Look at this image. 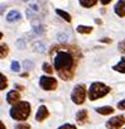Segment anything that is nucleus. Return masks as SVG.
I'll use <instances>...</instances> for the list:
<instances>
[{
    "mask_svg": "<svg viewBox=\"0 0 125 129\" xmlns=\"http://www.w3.org/2000/svg\"><path fill=\"white\" fill-rule=\"evenodd\" d=\"M17 46H18L19 48H24V47H25V44H24V42H23V41H20V39H19V41L17 42Z\"/></svg>",
    "mask_w": 125,
    "mask_h": 129,
    "instance_id": "28",
    "label": "nucleus"
},
{
    "mask_svg": "<svg viewBox=\"0 0 125 129\" xmlns=\"http://www.w3.org/2000/svg\"><path fill=\"white\" fill-rule=\"evenodd\" d=\"M34 30H35V33H37V34H40V33L43 32L42 27H34Z\"/></svg>",
    "mask_w": 125,
    "mask_h": 129,
    "instance_id": "29",
    "label": "nucleus"
},
{
    "mask_svg": "<svg viewBox=\"0 0 125 129\" xmlns=\"http://www.w3.org/2000/svg\"><path fill=\"white\" fill-rule=\"evenodd\" d=\"M30 113H32V106H30V103L28 101H19L10 109V116L18 121L27 120Z\"/></svg>",
    "mask_w": 125,
    "mask_h": 129,
    "instance_id": "2",
    "label": "nucleus"
},
{
    "mask_svg": "<svg viewBox=\"0 0 125 129\" xmlns=\"http://www.w3.org/2000/svg\"><path fill=\"white\" fill-rule=\"evenodd\" d=\"M101 42H105V43H110V42H111V39H109V38H104V39H101Z\"/></svg>",
    "mask_w": 125,
    "mask_h": 129,
    "instance_id": "31",
    "label": "nucleus"
},
{
    "mask_svg": "<svg viewBox=\"0 0 125 129\" xmlns=\"http://www.w3.org/2000/svg\"><path fill=\"white\" fill-rule=\"evenodd\" d=\"M122 2H124V3H125V0H122Z\"/></svg>",
    "mask_w": 125,
    "mask_h": 129,
    "instance_id": "36",
    "label": "nucleus"
},
{
    "mask_svg": "<svg viewBox=\"0 0 125 129\" xmlns=\"http://www.w3.org/2000/svg\"><path fill=\"white\" fill-rule=\"evenodd\" d=\"M86 86L84 84H80V85H76L72 94H71V99L72 101L76 104V105H81L85 103V99H86Z\"/></svg>",
    "mask_w": 125,
    "mask_h": 129,
    "instance_id": "4",
    "label": "nucleus"
},
{
    "mask_svg": "<svg viewBox=\"0 0 125 129\" xmlns=\"http://www.w3.org/2000/svg\"><path fill=\"white\" fill-rule=\"evenodd\" d=\"M87 116H89L87 110H80V111L77 113V115H76V120H77V123L84 124V123L87 121Z\"/></svg>",
    "mask_w": 125,
    "mask_h": 129,
    "instance_id": "12",
    "label": "nucleus"
},
{
    "mask_svg": "<svg viewBox=\"0 0 125 129\" xmlns=\"http://www.w3.org/2000/svg\"><path fill=\"white\" fill-rule=\"evenodd\" d=\"M97 0H80V4L85 8H91L94 5H96Z\"/></svg>",
    "mask_w": 125,
    "mask_h": 129,
    "instance_id": "16",
    "label": "nucleus"
},
{
    "mask_svg": "<svg viewBox=\"0 0 125 129\" xmlns=\"http://www.w3.org/2000/svg\"><path fill=\"white\" fill-rule=\"evenodd\" d=\"M100 2H101L102 5H107L109 3H111V0H100Z\"/></svg>",
    "mask_w": 125,
    "mask_h": 129,
    "instance_id": "30",
    "label": "nucleus"
},
{
    "mask_svg": "<svg viewBox=\"0 0 125 129\" xmlns=\"http://www.w3.org/2000/svg\"><path fill=\"white\" fill-rule=\"evenodd\" d=\"M95 110H96V113H99L101 115H110L114 113L115 109L112 106H100V108H96Z\"/></svg>",
    "mask_w": 125,
    "mask_h": 129,
    "instance_id": "11",
    "label": "nucleus"
},
{
    "mask_svg": "<svg viewBox=\"0 0 125 129\" xmlns=\"http://www.w3.org/2000/svg\"><path fill=\"white\" fill-rule=\"evenodd\" d=\"M20 18H22V15H20V13L17 12V10H10V12L8 13V15H7V20L10 22V23H13V22H18Z\"/></svg>",
    "mask_w": 125,
    "mask_h": 129,
    "instance_id": "10",
    "label": "nucleus"
},
{
    "mask_svg": "<svg viewBox=\"0 0 125 129\" xmlns=\"http://www.w3.org/2000/svg\"><path fill=\"white\" fill-rule=\"evenodd\" d=\"M4 9H5V5H2V7H0V13H2Z\"/></svg>",
    "mask_w": 125,
    "mask_h": 129,
    "instance_id": "34",
    "label": "nucleus"
},
{
    "mask_svg": "<svg viewBox=\"0 0 125 129\" xmlns=\"http://www.w3.org/2000/svg\"><path fill=\"white\" fill-rule=\"evenodd\" d=\"M15 129H30V125L27 123H20L15 125Z\"/></svg>",
    "mask_w": 125,
    "mask_h": 129,
    "instance_id": "23",
    "label": "nucleus"
},
{
    "mask_svg": "<svg viewBox=\"0 0 125 129\" xmlns=\"http://www.w3.org/2000/svg\"><path fill=\"white\" fill-rule=\"evenodd\" d=\"M58 129H77L73 124H63V125H61Z\"/></svg>",
    "mask_w": 125,
    "mask_h": 129,
    "instance_id": "24",
    "label": "nucleus"
},
{
    "mask_svg": "<svg viewBox=\"0 0 125 129\" xmlns=\"http://www.w3.org/2000/svg\"><path fill=\"white\" fill-rule=\"evenodd\" d=\"M57 38H58V41H61V42H66V39H67V34H66V33L58 34V36H57Z\"/></svg>",
    "mask_w": 125,
    "mask_h": 129,
    "instance_id": "26",
    "label": "nucleus"
},
{
    "mask_svg": "<svg viewBox=\"0 0 125 129\" xmlns=\"http://www.w3.org/2000/svg\"><path fill=\"white\" fill-rule=\"evenodd\" d=\"M48 116H49V110L47 109V106L40 105L39 109H38V111H37V114H35V119H37L38 121H43V120L47 119Z\"/></svg>",
    "mask_w": 125,
    "mask_h": 129,
    "instance_id": "7",
    "label": "nucleus"
},
{
    "mask_svg": "<svg viewBox=\"0 0 125 129\" xmlns=\"http://www.w3.org/2000/svg\"><path fill=\"white\" fill-rule=\"evenodd\" d=\"M43 71L44 72H47V74H52L53 72V69H52V66H51V64L49 63H43Z\"/></svg>",
    "mask_w": 125,
    "mask_h": 129,
    "instance_id": "21",
    "label": "nucleus"
},
{
    "mask_svg": "<svg viewBox=\"0 0 125 129\" xmlns=\"http://www.w3.org/2000/svg\"><path fill=\"white\" fill-rule=\"evenodd\" d=\"M15 87H17L18 90H23V86H19V85H15Z\"/></svg>",
    "mask_w": 125,
    "mask_h": 129,
    "instance_id": "33",
    "label": "nucleus"
},
{
    "mask_svg": "<svg viewBox=\"0 0 125 129\" xmlns=\"http://www.w3.org/2000/svg\"><path fill=\"white\" fill-rule=\"evenodd\" d=\"M56 13H57L61 18H63L66 22H68V23H70V22H71V19H72V18H71V15H70L67 12H63V10H61V9H57V10H56Z\"/></svg>",
    "mask_w": 125,
    "mask_h": 129,
    "instance_id": "14",
    "label": "nucleus"
},
{
    "mask_svg": "<svg viewBox=\"0 0 125 129\" xmlns=\"http://www.w3.org/2000/svg\"><path fill=\"white\" fill-rule=\"evenodd\" d=\"M77 32L81 34H89L92 32V27H87V25H78L77 27Z\"/></svg>",
    "mask_w": 125,
    "mask_h": 129,
    "instance_id": "15",
    "label": "nucleus"
},
{
    "mask_svg": "<svg viewBox=\"0 0 125 129\" xmlns=\"http://www.w3.org/2000/svg\"><path fill=\"white\" fill-rule=\"evenodd\" d=\"M23 66H24V69H25V70H32V69L34 67V63H33V62H30L29 59H25V61H24V63H23Z\"/></svg>",
    "mask_w": 125,
    "mask_h": 129,
    "instance_id": "20",
    "label": "nucleus"
},
{
    "mask_svg": "<svg viewBox=\"0 0 125 129\" xmlns=\"http://www.w3.org/2000/svg\"><path fill=\"white\" fill-rule=\"evenodd\" d=\"M12 70H13L14 72H18V71L20 70V64H19L17 61H13V62H12Z\"/></svg>",
    "mask_w": 125,
    "mask_h": 129,
    "instance_id": "22",
    "label": "nucleus"
},
{
    "mask_svg": "<svg viewBox=\"0 0 125 129\" xmlns=\"http://www.w3.org/2000/svg\"><path fill=\"white\" fill-rule=\"evenodd\" d=\"M125 124V116L124 115H116L106 121L107 129H120Z\"/></svg>",
    "mask_w": 125,
    "mask_h": 129,
    "instance_id": "6",
    "label": "nucleus"
},
{
    "mask_svg": "<svg viewBox=\"0 0 125 129\" xmlns=\"http://www.w3.org/2000/svg\"><path fill=\"white\" fill-rule=\"evenodd\" d=\"M110 91H111V89L107 85H105L102 82H94V84H91V86L89 89V98L91 101H95L97 99L106 96Z\"/></svg>",
    "mask_w": 125,
    "mask_h": 129,
    "instance_id": "3",
    "label": "nucleus"
},
{
    "mask_svg": "<svg viewBox=\"0 0 125 129\" xmlns=\"http://www.w3.org/2000/svg\"><path fill=\"white\" fill-rule=\"evenodd\" d=\"M33 48H34V51H35V52H38V53H43V52L46 51L44 44H43V43H40V42H35V43L33 44Z\"/></svg>",
    "mask_w": 125,
    "mask_h": 129,
    "instance_id": "18",
    "label": "nucleus"
},
{
    "mask_svg": "<svg viewBox=\"0 0 125 129\" xmlns=\"http://www.w3.org/2000/svg\"><path fill=\"white\" fill-rule=\"evenodd\" d=\"M117 109H120V110H125V99L121 100V101L117 104Z\"/></svg>",
    "mask_w": 125,
    "mask_h": 129,
    "instance_id": "27",
    "label": "nucleus"
},
{
    "mask_svg": "<svg viewBox=\"0 0 125 129\" xmlns=\"http://www.w3.org/2000/svg\"><path fill=\"white\" fill-rule=\"evenodd\" d=\"M0 129H7V128H5V125H4V123H3L2 120H0Z\"/></svg>",
    "mask_w": 125,
    "mask_h": 129,
    "instance_id": "32",
    "label": "nucleus"
},
{
    "mask_svg": "<svg viewBox=\"0 0 125 129\" xmlns=\"http://www.w3.org/2000/svg\"><path fill=\"white\" fill-rule=\"evenodd\" d=\"M112 69H114L115 71H117V72L125 74V57H121L120 62H119V63H116Z\"/></svg>",
    "mask_w": 125,
    "mask_h": 129,
    "instance_id": "13",
    "label": "nucleus"
},
{
    "mask_svg": "<svg viewBox=\"0 0 125 129\" xmlns=\"http://www.w3.org/2000/svg\"><path fill=\"white\" fill-rule=\"evenodd\" d=\"M39 85L43 90L46 91H52V90H56L57 89V80L51 77V76H40L39 79Z\"/></svg>",
    "mask_w": 125,
    "mask_h": 129,
    "instance_id": "5",
    "label": "nucleus"
},
{
    "mask_svg": "<svg viewBox=\"0 0 125 129\" xmlns=\"http://www.w3.org/2000/svg\"><path fill=\"white\" fill-rule=\"evenodd\" d=\"M9 53V48L7 44H0V58H5Z\"/></svg>",
    "mask_w": 125,
    "mask_h": 129,
    "instance_id": "17",
    "label": "nucleus"
},
{
    "mask_svg": "<svg viewBox=\"0 0 125 129\" xmlns=\"http://www.w3.org/2000/svg\"><path fill=\"white\" fill-rule=\"evenodd\" d=\"M2 38H3V33H2V32H0V39H2Z\"/></svg>",
    "mask_w": 125,
    "mask_h": 129,
    "instance_id": "35",
    "label": "nucleus"
},
{
    "mask_svg": "<svg viewBox=\"0 0 125 129\" xmlns=\"http://www.w3.org/2000/svg\"><path fill=\"white\" fill-rule=\"evenodd\" d=\"M119 51L121 53H125V39H122L120 43H119Z\"/></svg>",
    "mask_w": 125,
    "mask_h": 129,
    "instance_id": "25",
    "label": "nucleus"
},
{
    "mask_svg": "<svg viewBox=\"0 0 125 129\" xmlns=\"http://www.w3.org/2000/svg\"><path fill=\"white\" fill-rule=\"evenodd\" d=\"M54 69L62 80H71L75 75L78 59L81 58V51L75 46H54L51 49Z\"/></svg>",
    "mask_w": 125,
    "mask_h": 129,
    "instance_id": "1",
    "label": "nucleus"
},
{
    "mask_svg": "<svg viewBox=\"0 0 125 129\" xmlns=\"http://www.w3.org/2000/svg\"><path fill=\"white\" fill-rule=\"evenodd\" d=\"M7 100H8L9 104L15 105L17 103H19V100H20V95H19L18 91H14V90H13V91L8 92V95H7Z\"/></svg>",
    "mask_w": 125,
    "mask_h": 129,
    "instance_id": "8",
    "label": "nucleus"
},
{
    "mask_svg": "<svg viewBox=\"0 0 125 129\" xmlns=\"http://www.w3.org/2000/svg\"><path fill=\"white\" fill-rule=\"evenodd\" d=\"M114 10L119 17H121V18L125 17V3L122 2V0H119V2L116 3V5H115V8H114Z\"/></svg>",
    "mask_w": 125,
    "mask_h": 129,
    "instance_id": "9",
    "label": "nucleus"
},
{
    "mask_svg": "<svg viewBox=\"0 0 125 129\" xmlns=\"http://www.w3.org/2000/svg\"><path fill=\"white\" fill-rule=\"evenodd\" d=\"M7 87H8V80L3 74H0V90H4Z\"/></svg>",
    "mask_w": 125,
    "mask_h": 129,
    "instance_id": "19",
    "label": "nucleus"
}]
</instances>
